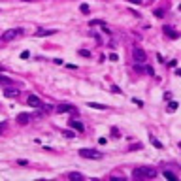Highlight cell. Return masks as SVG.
Wrapping results in <instances>:
<instances>
[{
    "label": "cell",
    "mask_w": 181,
    "mask_h": 181,
    "mask_svg": "<svg viewBox=\"0 0 181 181\" xmlns=\"http://www.w3.org/2000/svg\"><path fill=\"white\" fill-rule=\"evenodd\" d=\"M79 10H81L83 13H89V6H87V4H81V6H79Z\"/></svg>",
    "instance_id": "obj_19"
},
{
    "label": "cell",
    "mask_w": 181,
    "mask_h": 181,
    "mask_svg": "<svg viewBox=\"0 0 181 181\" xmlns=\"http://www.w3.org/2000/svg\"><path fill=\"white\" fill-rule=\"evenodd\" d=\"M6 127H8V124H6V123H0V132H2V130H4Z\"/></svg>",
    "instance_id": "obj_26"
},
{
    "label": "cell",
    "mask_w": 181,
    "mask_h": 181,
    "mask_svg": "<svg viewBox=\"0 0 181 181\" xmlns=\"http://www.w3.org/2000/svg\"><path fill=\"white\" fill-rule=\"evenodd\" d=\"M62 134H64L66 138H75V134H74V132H70V130H62Z\"/></svg>",
    "instance_id": "obj_18"
},
{
    "label": "cell",
    "mask_w": 181,
    "mask_h": 181,
    "mask_svg": "<svg viewBox=\"0 0 181 181\" xmlns=\"http://www.w3.org/2000/svg\"><path fill=\"white\" fill-rule=\"evenodd\" d=\"M177 75H179V78H181V68H179V70H177Z\"/></svg>",
    "instance_id": "obj_28"
},
{
    "label": "cell",
    "mask_w": 181,
    "mask_h": 181,
    "mask_svg": "<svg viewBox=\"0 0 181 181\" xmlns=\"http://www.w3.org/2000/svg\"><path fill=\"white\" fill-rule=\"evenodd\" d=\"M132 4H142V0H130Z\"/></svg>",
    "instance_id": "obj_27"
},
{
    "label": "cell",
    "mask_w": 181,
    "mask_h": 181,
    "mask_svg": "<svg viewBox=\"0 0 181 181\" xmlns=\"http://www.w3.org/2000/svg\"><path fill=\"white\" fill-rule=\"evenodd\" d=\"M179 11H181V6H179Z\"/></svg>",
    "instance_id": "obj_30"
},
{
    "label": "cell",
    "mask_w": 181,
    "mask_h": 181,
    "mask_svg": "<svg viewBox=\"0 0 181 181\" xmlns=\"http://www.w3.org/2000/svg\"><path fill=\"white\" fill-rule=\"evenodd\" d=\"M30 119H32V115H30V113H25V111H23V113H19V115H17V119H15V121H17L19 124H26Z\"/></svg>",
    "instance_id": "obj_6"
},
{
    "label": "cell",
    "mask_w": 181,
    "mask_h": 181,
    "mask_svg": "<svg viewBox=\"0 0 181 181\" xmlns=\"http://www.w3.org/2000/svg\"><path fill=\"white\" fill-rule=\"evenodd\" d=\"M0 85H13V81L10 78H6V75H0Z\"/></svg>",
    "instance_id": "obj_14"
},
{
    "label": "cell",
    "mask_w": 181,
    "mask_h": 181,
    "mask_svg": "<svg viewBox=\"0 0 181 181\" xmlns=\"http://www.w3.org/2000/svg\"><path fill=\"white\" fill-rule=\"evenodd\" d=\"M132 176L136 179H153L157 176V170L151 168V166H140V168H134Z\"/></svg>",
    "instance_id": "obj_1"
},
{
    "label": "cell",
    "mask_w": 181,
    "mask_h": 181,
    "mask_svg": "<svg viewBox=\"0 0 181 181\" xmlns=\"http://www.w3.org/2000/svg\"><path fill=\"white\" fill-rule=\"evenodd\" d=\"M164 34H166V36H168V38H172V40H176V38H179V32H176V30H173L172 29V26H164Z\"/></svg>",
    "instance_id": "obj_8"
},
{
    "label": "cell",
    "mask_w": 181,
    "mask_h": 181,
    "mask_svg": "<svg viewBox=\"0 0 181 181\" xmlns=\"http://www.w3.org/2000/svg\"><path fill=\"white\" fill-rule=\"evenodd\" d=\"M25 2H32V0H25Z\"/></svg>",
    "instance_id": "obj_29"
},
{
    "label": "cell",
    "mask_w": 181,
    "mask_h": 181,
    "mask_svg": "<svg viewBox=\"0 0 181 181\" xmlns=\"http://www.w3.org/2000/svg\"><path fill=\"white\" fill-rule=\"evenodd\" d=\"M79 55H81V57H91V51H87V49H81V51H79Z\"/></svg>",
    "instance_id": "obj_20"
},
{
    "label": "cell",
    "mask_w": 181,
    "mask_h": 181,
    "mask_svg": "<svg viewBox=\"0 0 181 181\" xmlns=\"http://www.w3.org/2000/svg\"><path fill=\"white\" fill-rule=\"evenodd\" d=\"M132 57H134L136 64H143V62L147 60V55H145V51L142 49V47H134V51H132Z\"/></svg>",
    "instance_id": "obj_3"
},
{
    "label": "cell",
    "mask_w": 181,
    "mask_h": 181,
    "mask_svg": "<svg viewBox=\"0 0 181 181\" xmlns=\"http://www.w3.org/2000/svg\"><path fill=\"white\" fill-rule=\"evenodd\" d=\"M55 32H57V30H44V29H40V30H36V36L38 38H41V36H51V34H55Z\"/></svg>",
    "instance_id": "obj_11"
},
{
    "label": "cell",
    "mask_w": 181,
    "mask_h": 181,
    "mask_svg": "<svg viewBox=\"0 0 181 181\" xmlns=\"http://www.w3.org/2000/svg\"><path fill=\"white\" fill-rule=\"evenodd\" d=\"M177 109V102H170L168 104V111H176Z\"/></svg>",
    "instance_id": "obj_17"
},
{
    "label": "cell",
    "mask_w": 181,
    "mask_h": 181,
    "mask_svg": "<svg viewBox=\"0 0 181 181\" xmlns=\"http://www.w3.org/2000/svg\"><path fill=\"white\" fill-rule=\"evenodd\" d=\"M17 164H19V166H26V164H29V162H26L25 158H19V161H17Z\"/></svg>",
    "instance_id": "obj_22"
},
{
    "label": "cell",
    "mask_w": 181,
    "mask_h": 181,
    "mask_svg": "<svg viewBox=\"0 0 181 181\" xmlns=\"http://www.w3.org/2000/svg\"><path fill=\"white\" fill-rule=\"evenodd\" d=\"M26 102H29V106H30V108H40V106H41V100L38 98L36 94H30Z\"/></svg>",
    "instance_id": "obj_5"
},
{
    "label": "cell",
    "mask_w": 181,
    "mask_h": 181,
    "mask_svg": "<svg viewBox=\"0 0 181 181\" xmlns=\"http://www.w3.org/2000/svg\"><path fill=\"white\" fill-rule=\"evenodd\" d=\"M117 59H119V57H117L115 53H111V55H109V60H117Z\"/></svg>",
    "instance_id": "obj_25"
},
{
    "label": "cell",
    "mask_w": 181,
    "mask_h": 181,
    "mask_svg": "<svg viewBox=\"0 0 181 181\" xmlns=\"http://www.w3.org/2000/svg\"><path fill=\"white\" fill-rule=\"evenodd\" d=\"M164 177L166 179H172V181H177V176L173 172H168V170H164Z\"/></svg>",
    "instance_id": "obj_13"
},
{
    "label": "cell",
    "mask_w": 181,
    "mask_h": 181,
    "mask_svg": "<svg viewBox=\"0 0 181 181\" xmlns=\"http://www.w3.org/2000/svg\"><path fill=\"white\" fill-rule=\"evenodd\" d=\"M55 109H57L59 113H68V111H75V108L70 106V104H60V106H57Z\"/></svg>",
    "instance_id": "obj_7"
},
{
    "label": "cell",
    "mask_w": 181,
    "mask_h": 181,
    "mask_svg": "<svg viewBox=\"0 0 181 181\" xmlns=\"http://www.w3.org/2000/svg\"><path fill=\"white\" fill-rule=\"evenodd\" d=\"M155 15H157V17H164V11H162V10H157Z\"/></svg>",
    "instance_id": "obj_23"
},
{
    "label": "cell",
    "mask_w": 181,
    "mask_h": 181,
    "mask_svg": "<svg viewBox=\"0 0 181 181\" xmlns=\"http://www.w3.org/2000/svg\"><path fill=\"white\" fill-rule=\"evenodd\" d=\"M89 106L94 108V109H106V106H104V104H98V102H89Z\"/></svg>",
    "instance_id": "obj_15"
},
{
    "label": "cell",
    "mask_w": 181,
    "mask_h": 181,
    "mask_svg": "<svg viewBox=\"0 0 181 181\" xmlns=\"http://www.w3.org/2000/svg\"><path fill=\"white\" fill-rule=\"evenodd\" d=\"M68 179H72V181H75V179H83V176H81V173L79 172H70V173H68Z\"/></svg>",
    "instance_id": "obj_12"
},
{
    "label": "cell",
    "mask_w": 181,
    "mask_h": 181,
    "mask_svg": "<svg viewBox=\"0 0 181 181\" xmlns=\"http://www.w3.org/2000/svg\"><path fill=\"white\" fill-rule=\"evenodd\" d=\"M15 36H19V30H15V29H13V30H6L2 34V41H11Z\"/></svg>",
    "instance_id": "obj_4"
},
{
    "label": "cell",
    "mask_w": 181,
    "mask_h": 181,
    "mask_svg": "<svg viewBox=\"0 0 181 181\" xmlns=\"http://www.w3.org/2000/svg\"><path fill=\"white\" fill-rule=\"evenodd\" d=\"M151 143H153V145H155V147H158V149H161V147H162V143H161V142H158V140H157V138H153V136H151Z\"/></svg>",
    "instance_id": "obj_16"
},
{
    "label": "cell",
    "mask_w": 181,
    "mask_h": 181,
    "mask_svg": "<svg viewBox=\"0 0 181 181\" xmlns=\"http://www.w3.org/2000/svg\"><path fill=\"white\" fill-rule=\"evenodd\" d=\"M17 94H19V91L15 87H10V85H8V89L4 91V96H8V98H13V96H17Z\"/></svg>",
    "instance_id": "obj_9"
},
{
    "label": "cell",
    "mask_w": 181,
    "mask_h": 181,
    "mask_svg": "<svg viewBox=\"0 0 181 181\" xmlns=\"http://www.w3.org/2000/svg\"><path fill=\"white\" fill-rule=\"evenodd\" d=\"M111 93H117V94H119V93H121V89L117 87V85H111Z\"/></svg>",
    "instance_id": "obj_21"
},
{
    "label": "cell",
    "mask_w": 181,
    "mask_h": 181,
    "mask_svg": "<svg viewBox=\"0 0 181 181\" xmlns=\"http://www.w3.org/2000/svg\"><path fill=\"white\" fill-rule=\"evenodd\" d=\"M79 155L83 158H93V161H100L102 158V153L94 151V149H79Z\"/></svg>",
    "instance_id": "obj_2"
},
{
    "label": "cell",
    "mask_w": 181,
    "mask_h": 181,
    "mask_svg": "<svg viewBox=\"0 0 181 181\" xmlns=\"http://www.w3.org/2000/svg\"><path fill=\"white\" fill-rule=\"evenodd\" d=\"M29 55H30L29 51H23V53H21V59H29Z\"/></svg>",
    "instance_id": "obj_24"
},
{
    "label": "cell",
    "mask_w": 181,
    "mask_h": 181,
    "mask_svg": "<svg viewBox=\"0 0 181 181\" xmlns=\"http://www.w3.org/2000/svg\"><path fill=\"white\" fill-rule=\"evenodd\" d=\"M68 124H70V127H72L74 130H78V132H83V130H85V127H83V124H81L79 121H75V119H72Z\"/></svg>",
    "instance_id": "obj_10"
}]
</instances>
